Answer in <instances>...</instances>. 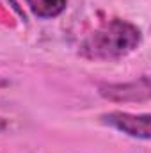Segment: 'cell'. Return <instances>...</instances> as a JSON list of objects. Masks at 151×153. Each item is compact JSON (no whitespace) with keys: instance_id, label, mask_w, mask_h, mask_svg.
I'll use <instances>...</instances> for the list:
<instances>
[{"instance_id":"277c9868","label":"cell","mask_w":151,"mask_h":153,"mask_svg":"<svg viewBox=\"0 0 151 153\" xmlns=\"http://www.w3.org/2000/svg\"><path fill=\"white\" fill-rule=\"evenodd\" d=\"M25 4L29 5L30 13L39 20L57 18L68 7V0H25Z\"/></svg>"},{"instance_id":"6da1fadb","label":"cell","mask_w":151,"mask_h":153,"mask_svg":"<svg viewBox=\"0 0 151 153\" xmlns=\"http://www.w3.org/2000/svg\"><path fill=\"white\" fill-rule=\"evenodd\" d=\"M141 41L142 32L137 25L112 18L84 39L80 53L89 61H117L137 50Z\"/></svg>"},{"instance_id":"8992f818","label":"cell","mask_w":151,"mask_h":153,"mask_svg":"<svg viewBox=\"0 0 151 153\" xmlns=\"http://www.w3.org/2000/svg\"><path fill=\"white\" fill-rule=\"evenodd\" d=\"M5 85H7V82L4 78H0V87H5Z\"/></svg>"},{"instance_id":"5b68a950","label":"cell","mask_w":151,"mask_h":153,"mask_svg":"<svg viewBox=\"0 0 151 153\" xmlns=\"http://www.w3.org/2000/svg\"><path fill=\"white\" fill-rule=\"evenodd\" d=\"M5 128H7V121L4 117H0V132H4Z\"/></svg>"},{"instance_id":"7a4b0ae2","label":"cell","mask_w":151,"mask_h":153,"mask_svg":"<svg viewBox=\"0 0 151 153\" xmlns=\"http://www.w3.org/2000/svg\"><path fill=\"white\" fill-rule=\"evenodd\" d=\"M98 93L101 98L114 102V103H139L150 102L151 84L150 76L144 75L139 80L124 82V84H100Z\"/></svg>"},{"instance_id":"3957f363","label":"cell","mask_w":151,"mask_h":153,"mask_svg":"<svg viewBox=\"0 0 151 153\" xmlns=\"http://www.w3.org/2000/svg\"><path fill=\"white\" fill-rule=\"evenodd\" d=\"M100 119L105 125L126 134L128 137L142 139V141H148L151 137V116L148 112L130 114V112H123V111H112V112L101 114Z\"/></svg>"}]
</instances>
